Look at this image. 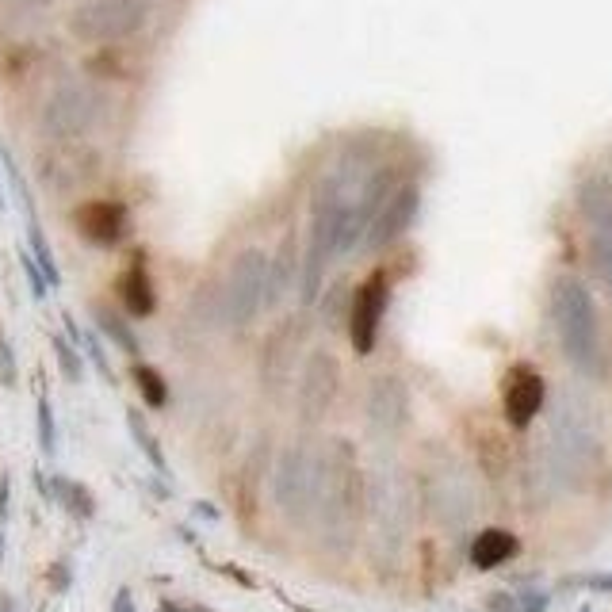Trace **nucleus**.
Wrapping results in <instances>:
<instances>
[{"label":"nucleus","mask_w":612,"mask_h":612,"mask_svg":"<svg viewBox=\"0 0 612 612\" xmlns=\"http://www.w3.org/2000/svg\"><path fill=\"white\" fill-rule=\"evenodd\" d=\"M356 498H360V475H356V452L349 440L333 437L318 456V490L314 509L322 513L329 544L345 551L352 544V521H356Z\"/></svg>","instance_id":"nucleus-1"},{"label":"nucleus","mask_w":612,"mask_h":612,"mask_svg":"<svg viewBox=\"0 0 612 612\" xmlns=\"http://www.w3.org/2000/svg\"><path fill=\"white\" fill-rule=\"evenodd\" d=\"M551 318L559 329V341L567 360L586 375L601 372V329H597V306L582 280L559 276L551 284Z\"/></svg>","instance_id":"nucleus-2"},{"label":"nucleus","mask_w":612,"mask_h":612,"mask_svg":"<svg viewBox=\"0 0 612 612\" xmlns=\"http://www.w3.org/2000/svg\"><path fill=\"white\" fill-rule=\"evenodd\" d=\"M264 299H268V253L261 245H245L234 253V261L226 268L219 299V322L230 329H245L261 318Z\"/></svg>","instance_id":"nucleus-3"},{"label":"nucleus","mask_w":612,"mask_h":612,"mask_svg":"<svg viewBox=\"0 0 612 612\" xmlns=\"http://www.w3.org/2000/svg\"><path fill=\"white\" fill-rule=\"evenodd\" d=\"M104 119V96L100 88L85 85V81H62L50 88V96L39 108V134L46 142H81L96 131V123Z\"/></svg>","instance_id":"nucleus-4"},{"label":"nucleus","mask_w":612,"mask_h":612,"mask_svg":"<svg viewBox=\"0 0 612 612\" xmlns=\"http://www.w3.org/2000/svg\"><path fill=\"white\" fill-rule=\"evenodd\" d=\"M150 23L146 0H81L69 12V35L85 46H115L134 39Z\"/></svg>","instance_id":"nucleus-5"},{"label":"nucleus","mask_w":612,"mask_h":612,"mask_svg":"<svg viewBox=\"0 0 612 612\" xmlns=\"http://www.w3.org/2000/svg\"><path fill=\"white\" fill-rule=\"evenodd\" d=\"M402 184V176L394 165H375L372 173L360 180L356 196L349 203V215H345V230H341V245H337V261H349L356 257V249H364V238L372 230L375 215L383 211V203L394 196V188Z\"/></svg>","instance_id":"nucleus-6"},{"label":"nucleus","mask_w":612,"mask_h":612,"mask_svg":"<svg viewBox=\"0 0 612 612\" xmlns=\"http://www.w3.org/2000/svg\"><path fill=\"white\" fill-rule=\"evenodd\" d=\"M314 490H318V459L310 456L306 444H291L276 463L272 479L276 509L287 521H306V513L314 509Z\"/></svg>","instance_id":"nucleus-7"},{"label":"nucleus","mask_w":612,"mask_h":612,"mask_svg":"<svg viewBox=\"0 0 612 612\" xmlns=\"http://www.w3.org/2000/svg\"><path fill=\"white\" fill-rule=\"evenodd\" d=\"M391 306V280L387 272H372L364 284L352 291L349 306V337L356 356H372L375 341H379V326H383V314Z\"/></svg>","instance_id":"nucleus-8"},{"label":"nucleus","mask_w":612,"mask_h":612,"mask_svg":"<svg viewBox=\"0 0 612 612\" xmlns=\"http://www.w3.org/2000/svg\"><path fill=\"white\" fill-rule=\"evenodd\" d=\"M417 215H421V184L402 180V184L394 188V196L383 203V211L375 215L372 230H368V238H364V253H383V249H391L394 241H402L410 230H414Z\"/></svg>","instance_id":"nucleus-9"},{"label":"nucleus","mask_w":612,"mask_h":612,"mask_svg":"<svg viewBox=\"0 0 612 612\" xmlns=\"http://www.w3.org/2000/svg\"><path fill=\"white\" fill-rule=\"evenodd\" d=\"M341 391V364L329 349H314L306 356L303 375H299V414L303 421H322L333 398Z\"/></svg>","instance_id":"nucleus-10"},{"label":"nucleus","mask_w":612,"mask_h":612,"mask_svg":"<svg viewBox=\"0 0 612 612\" xmlns=\"http://www.w3.org/2000/svg\"><path fill=\"white\" fill-rule=\"evenodd\" d=\"M544 398H547V383L532 364H513L509 368L502 387V410H505V421L513 429H528L540 417V410H544Z\"/></svg>","instance_id":"nucleus-11"},{"label":"nucleus","mask_w":612,"mask_h":612,"mask_svg":"<svg viewBox=\"0 0 612 612\" xmlns=\"http://www.w3.org/2000/svg\"><path fill=\"white\" fill-rule=\"evenodd\" d=\"M73 226L88 245L115 249L119 241L131 234V211L119 199H88L73 211Z\"/></svg>","instance_id":"nucleus-12"},{"label":"nucleus","mask_w":612,"mask_h":612,"mask_svg":"<svg viewBox=\"0 0 612 612\" xmlns=\"http://www.w3.org/2000/svg\"><path fill=\"white\" fill-rule=\"evenodd\" d=\"M368 425L375 437H394L406 425V387L394 375H379L368 391Z\"/></svg>","instance_id":"nucleus-13"},{"label":"nucleus","mask_w":612,"mask_h":612,"mask_svg":"<svg viewBox=\"0 0 612 612\" xmlns=\"http://www.w3.org/2000/svg\"><path fill=\"white\" fill-rule=\"evenodd\" d=\"M299 268H303L299 238H295V230H287L276 245V253H268V299H264L268 310H276L291 295V287H299Z\"/></svg>","instance_id":"nucleus-14"},{"label":"nucleus","mask_w":612,"mask_h":612,"mask_svg":"<svg viewBox=\"0 0 612 612\" xmlns=\"http://www.w3.org/2000/svg\"><path fill=\"white\" fill-rule=\"evenodd\" d=\"M119 299L131 318H150L157 310V291H153V276L142 253H134V261L119 272Z\"/></svg>","instance_id":"nucleus-15"},{"label":"nucleus","mask_w":612,"mask_h":612,"mask_svg":"<svg viewBox=\"0 0 612 612\" xmlns=\"http://www.w3.org/2000/svg\"><path fill=\"white\" fill-rule=\"evenodd\" d=\"M521 551V540L509 532V528H482L479 536L471 540V567L475 570H498L505 567L509 559H517Z\"/></svg>","instance_id":"nucleus-16"},{"label":"nucleus","mask_w":612,"mask_h":612,"mask_svg":"<svg viewBox=\"0 0 612 612\" xmlns=\"http://www.w3.org/2000/svg\"><path fill=\"white\" fill-rule=\"evenodd\" d=\"M92 322L100 329V337H108L115 349H123L127 356H138V352H142V341H138V333L131 329V322H127L123 310H115V306H108V303H92Z\"/></svg>","instance_id":"nucleus-17"},{"label":"nucleus","mask_w":612,"mask_h":612,"mask_svg":"<svg viewBox=\"0 0 612 612\" xmlns=\"http://www.w3.org/2000/svg\"><path fill=\"white\" fill-rule=\"evenodd\" d=\"M50 502H58L69 517H77V521H92V517H96V498H92V490H88L85 482L66 479V475H54V479H50Z\"/></svg>","instance_id":"nucleus-18"},{"label":"nucleus","mask_w":612,"mask_h":612,"mask_svg":"<svg viewBox=\"0 0 612 612\" xmlns=\"http://www.w3.org/2000/svg\"><path fill=\"white\" fill-rule=\"evenodd\" d=\"M27 249H31V257H35L39 268L46 272L50 287H62V268H58V261H54V249H50V241H46L43 222H39V215H35V207L27 211Z\"/></svg>","instance_id":"nucleus-19"},{"label":"nucleus","mask_w":612,"mask_h":612,"mask_svg":"<svg viewBox=\"0 0 612 612\" xmlns=\"http://www.w3.org/2000/svg\"><path fill=\"white\" fill-rule=\"evenodd\" d=\"M127 425H131V440L138 444V452L150 459V467L157 475H169V463H165V452H161V444L153 437V429L146 425V417L138 414V410H127Z\"/></svg>","instance_id":"nucleus-20"},{"label":"nucleus","mask_w":612,"mask_h":612,"mask_svg":"<svg viewBox=\"0 0 612 612\" xmlns=\"http://www.w3.org/2000/svg\"><path fill=\"white\" fill-rule=\"evenodd\" d=\"M318 306H322V322H326L329 329H337L341 322L349 326L352 295H349V287H345V280H333V284H326V291H322Z\"/></svg>","instance_id":"nucleus-21"},{"label":"nucleus","mask_w":612,"mask_h":612,"mask_svg":"<svg viewBox=\"0 0 612 612\" xmlns=\"http://www.w3.org/2000/svg\"><path fill=\"white\" fill-rule=\"evenodd\" d=\"M50 349H54V360L66 375V383H81L85 379V356H81V345L69 341V333H50Z\"/></svg>","instance_id":"nucleus-22"},{"label":"nucleus","mask_w":612,"mask_h":612,"mask_svg":"<svg viewBox=\"0 0 612 612\" xmlns=\"http://www.w3.org/2000/svg\"><path fill=\"white\" fill-rule=\"evenodd\" d=\"M131 375H134V387H138L142 398H146V406L161 410V406L169 402V387H165V379H161L157 368H150V364H134Z\"/></svg>","instance_id":"nucleus-23"},{"label":"nucleus","mask_w":612,"mask_h":612,"mask_svg":"<svg viewBox=\"0 0 612 612\" xmlns=\"http://www.w3.org/2000/svg\"><path fill=\"white\" fill-rule=\"evenodd\" d=\"M35 421H39V448L46 459L58 456V425H54V410H50V398L39 394V406H35Z\"/></svg>","instance_id":"nucleus-24"},{"label":"nucleus","mask_w":612,"mask_h":612,"mask_svg":"<svg viewBox=\"0 0 612 612\" xmlns=\"http://www.w3.org/2000/svg\"><path fill=\"white\" fill-rule=\"evenodd\" d=\"M81 349H85V356L92 360V368L104 375L108 383H115V372H111V360H108V352H104L100 329H81Z\"/></svg>","instance_id":"nucleus-25"},{"label":"nucleus","mask_w":612,"mask_h":612,"mask_svg":"<svg viewBox=\"0 0 612 612\" xmlns=\"http://www.w3.org/2000/svg\"><path fill=\"white\" fill-rule=\"evenodd\" d=\"M20 253V268H23V280H27V291H31V299L35 303H43L46 291H50V280H46V272L39 268V261L31 257V249L23 245V249H16Z\"/></svg>","instance_id":"nucleus-26"},{"label":"nucleus","mask_w":612,"mask_h":612,"mask_svg":"<svg viewBox=\"0 0 612 612\" xmlns=\"http://www.w3.org/2000/svg\"><path fill=\"white\" fill-rule=\"evenodd\" d=\"M20 383V364H16V349H12V341H8V333L0 326V387H16Z\"/></svg>","instance_id":"nucleus-27"},{"label":"nucleus","mask_w":612,"mask_h":612,"mask_svg":"<svg viewBox=\"0 0 612 612\" xmlns=\"http://www.w3.org/2000/svg\"><path fill=\"white\" fill-rule=\"evenodd\" d=\"M517 605H521V612H547L551 609V593L540 590V586H525V590H517Z\"/></svg>","instance_id":"nucleus-28"},{"label":"nucleus","mask_w":612,"mask_h":612,"mask_svg":"<svg viewBox=\"0 0 612 612\" xmlns=\"http://www.w3.org/2000/svg\"><path fill=\"white\" fill-rule=\"evenodd\" d=\"M570 586H586L590 593H612V570H601V574H582V578H567L563 590Z\"/></svg>","instance_id":"nucleus-29"},{"label":"nucleus","mask_w":612,"mask_h":612,"mask_svg":"<svg viewBox=\"0 0 612 612\" xmlns=\"http://www.w3.org/2000/svg\"><path fill=\"white\" fill-rule=\"evenodd\" d=\"M486 612H521V605H517V593L509 590H498L486 597Z\"/></svg>","instance_id":"nucleus-30"},{"label":"nucleus","mask_w":612,"mask_h":612,"mask_svg":"<svg viewBox=\"0 0 612 612\" xmlns=\"http://www.w3.org/2000/svg\"><path fill=\"white\" fill-rule=\"evenodd\" d=\"M69 586H73V570H69V563H54V567H50V590L69 593Z\"/></svg>","instance_id":"nucleus-31"},{"label":"nucleus","mask_w":612,"mask_h":612,"mask_svg":"<svg viewBox=\"0 0 612 612\" xmlns=\"http://www.w3.org/2000/svg\"><path fill=\"white\" fill-rule=\"evenodd\" d=\"M597 268L605 272V280H609V287H612V230L597 241Z\"/></svg>","instance_id":"nucleus-32"},{"label":"nucleus","mask_w":612,"mask_h":612,"mask_svg":"<svg viewBox=\"0 0 612 612\" xmlns=\"http://www.w3.org/2000/svg\"><path fill=\"white\" fill-rule=\"evenodd\" d=\"M8 505H12V475H0V528L8 525Z\"/></svg>","instance_id":"nucleus-33"},{"label":"nucleus","mask_w":612,"mask_h":612,"mask_svg":"<svg viewBox=\"0 0 612 612\" xmlns=\"http://www.w3.org/2000/svg\"><path fill=\"white\" fill-rule=\"evenodd\" d=\"M111 612H138V609H134L131 590H119V593H115V601H111Z\"/></svg>","instance_id":"nucleus-34"},{"label":"nucleus","mask_w":612,"mask_h":612,"mask_svg":"<svg viewBox=\"0 0 612 612\" xmlns=\"http://www.w3.org/2000/svg\"><path fill=\"white\" fill-rule=\"evenodd\" d=\"M196 517H207V521H219V509L207 502H196Z\"/></svg>","instance_id":"nucleus-35"},{"label":"nucleus","mask_w":612,"mask_h":612,"mask_svg":"<svg viewBox=\"0 0 612 612\" xmlns=\"http://www.w3.org/2000/svg\"><path fill=\"white\" fill-rule=\"evenodd\" d=\"M0 612H20L16 601H12V593H0Z\"/></svg>","instance_id":"nucleus-36"},{"label":"nucleus","mask_w":612,"mask_h":612,"mask_svg":"<svg viewBox=\"0 0 612 612\" xmlns=\"http://www.w3.org/2000/svg\"><path fill=\"white\" fill-rule=\"evenodd\" d=\"M161 612H188V609H176V605H169V601H165V605H161Z\"/></svg>","instance_id":"nucleus-37"},{"label":"nucleus","mask_w":612,"mask_h":612,"mask_svg":"<svg viewBox=\"0 0 612 612\" xmlns=\"http://www.w3.org/2000/svg\"><path fill=\"white\" fill-rule=\"evenodd\" d=\"M0 563H4V528H0Z\"/></svg>","instance_id":"nucleus-38"},{"label":"nucleus","mask_w":612,"mask_h":612,"mask_svg":"<svg viewBox=\"0 0 612 612\" xmlns=\"http://www.w3.org/2000/svg\"><path fill=\"white\" fill-rule=\"evenodd\" d=\"M578 612H593V609H590V605H582V609H578Z\"/></svg>","instance_id":"nucleus-39"},{"label":"nucleus","mask_w":612,"mask_h":612,"mask_svg":"<svg viewBox=\"0 0 612 612\" xmlns=\"http://www.w3.org/2000/svg\"><path fill=\"white\" fill-rule=\"evenodd\" d=\"M0 211H4V192H0Z\"/></svg>","instance_id":"nucleus-40"},{"label":"nucleus","mask_w":612,"mask_h":612,"mask_svg":"<svg viewBox=\"0 0 612 612\" xmlns=\"http://www.w3.org/2000/svg\"><path fill=\"white\" fill-rule=\"evenodd\" d=\"M188 612H211V609H188Z\"/></svg>","instance_id":"nucleus-41"},{"label":"nucleus","mask_w":612,"mask_h":612,"mask_svg":"<svg viewBox=\"0 0 612 612\" xmlns=\"http://www.w3.org/2000/svg\"><path fill=\"white\" fill-rule=\"evenodd\" d=\"M35 4H50V0H35Z\"/></svg>","instance_id":"nucleus-42"}]
</instances>
